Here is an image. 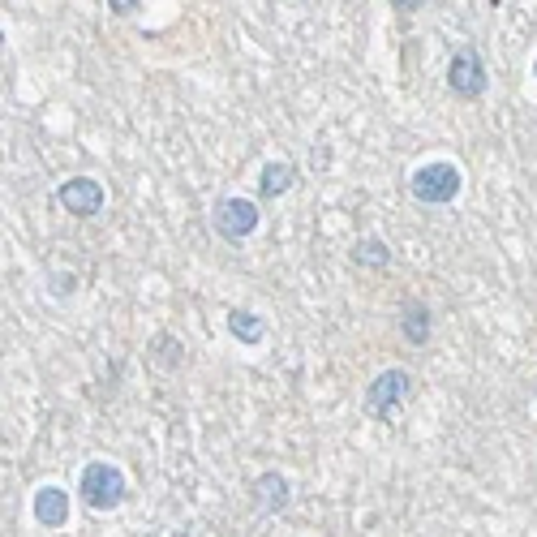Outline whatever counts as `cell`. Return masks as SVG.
<instances>
[{"instance_id": "9", "label": "cell", "mask_w": 537, "mask_h": 537, "mask_svg": "<svg viewBox=\"0 0 537 537\" xmlns=\"http://www.w3.org/2000/svg\"><path fill=\"white\" fill-rule=\"evenodd\" d=\"M293 181H297V168L288 164V159H271V164H263V172H258V194L280 198L293 190Z\"/></svg>"}, {"instance_id": "12", "label": "cell", "mask_w": 537, "mask_h": 537, "mask_svg": "<svg viewBox=\"0 0 537 537\" xmlns=\"http://www.w3.org/2000/svg\"><path fill=\"white\" fill-rule=\"evenodd\" d=\"M353 263H361V267H387V263H391V250H387V241H379V237H366V241H357V250H353Z\"/></svg>"}, {"instance_id": "14", "label": "cell", "mask_w": 537, "mask_h": 537, "mask_svg": "<svg viewBox=\"0 0 537 537\" xmlns=\"http://www.w3.org/2000/svg\"><path fill=\"white\" fill-rule=\"evenodd\" d=\"M533 74H537V56H533Z\"/></svg>"}, {"instance_id": "11", "label": "cell", "mask_w": 537, "mask_h": 537, "mask_svg": "<svg viewBox=\"0 0 537 537\" xmlns=\"http://www.w3.org/2000/svg\"><path fill=\"white\" fill-rule=\"evenodd\" d=\"M400 331H404V340H409L413 348H422V344L430 340V310H426V306H404Z\"/></svg>"}, {"instance_id": "1", "label": "cell", "mask_w": 537, "mask_h": 537, "mask_svg": "<svg viewBox=\"0 0 537 537\" xmlns=\"http://www.w3.org/2000/svg\"><path fill=\"white\" fill-rule=\"evenodd\" d=\"M78 495H82V503L86 507H95V512H112V507H121L125 503V473L116 469V464H108V460H91L82 469V477H78Z\"/></svg>"}, {"instance_id": "3", "label": "cell", "mask_w": 537, "mask_h": 537, "mask_svg": "<svg viewBox=\"0 0 537 537\" xmlns=\"http://www.w3.org/2000/svg\"><path fill=\"white\" fill-rule=\"evenodd\" d=\"M409 391H413V374L409 370L391 366L383 374H374L370 387H366V413L379 417V422H387V417H396V409L409 400Z\"/></svg>"}, {"instance_id": "10", "label": "cell", "mask_w": 537, "mask_h": 537, "mask_svg": "<svg viewBox=\"0 0 537 537\" xmlns=\"http://www.w3.org/2000/svg\"><path fill=\"white\" fill-rule=\"evenodd\" d=\"M228 331L241 344H258V340L267 336V323H263V314H254V310H232L228 314Z\"/></svg>"}, {"instance_id": "4", "label": "cell", "mask_w": 537, "mask_h": 537, "mask_svg": "<svg viewBox=\"0 0 537 537\" xmlns=\"http://www.w3.org/2000/svg\"><path fill=\"white\" fill-rule=\"evenodd\" d=\"M211 224H215V232H220L224 241H245V237H254L258 232V224H263V211H258V202L232 194V198L215 202Z\"/></svg>"}, {"instance_id": "2", "label": "cell", "mask_w": 537, "mask_h": 537, "mask_svg": "<svg viewBox=\"0 0 537 537\" xmlns=\"http://www.w3.org/2000/svg\"><path fill=\"white\" fill-rule=\"evenodd\" d=\"M460 168L456 164H447V159H430V164H422L409 177V194L417 202H426V207H447V202H456L460 194Z\"/></svg>"}, {"instance_id": "8", "label": "cell", "mask_w": 537, "mask_h": 537, "mask_svg": "<svg viewBox=\"0 0 537 537\" xmlns=\"http://www.w3.org/2000/svg\"><path fill=\"white\" fill-rule=\"evenodd\" d=\"M35 520L43 529H61L65 520H69V495L61 486H43V490H35Z\"/></svg>"}, {"instance_id": "5", "label": "cell", "mask_w": 537, "mask_h": 537, "mask_svg": "<svg viewBox=\"0 0 537 537\" xmlns=\"http://www.w3.org/2000/svg\"><path fill=\"white\" fill-rule=\"evenodd\" d=\"M486 65L482 56H477V48H460L452 56V65H447V91H452L456 99H482L486 95Z\"/></svg>"}, {"instance_id": "6", "label": "cell", "mask_w": 537, "mask_h": 537, "mask_svg": "<svg viewBox=\"0 0 537 537\" xmlns=\"http://www.w3.org/2000/svg\"><path fill=\"white\" fill-rule=\"evenodd\" d=\"M56 198H61V207L69 215H78V220H91V215L104 211V185H99L95 177H74V181H65L61 190H56Z\"/></svg>"}, {"instance_id": "7", "label": "cell", "mask_w": 537, "mask_h": 537, "mask_svg": "<svg viewBox=\"0 0 537 537\" xmlns=\"http://www.w3.org/2000/svg\"><path fill=\"white\" fill-rule=\"evenodd\" d=\"M250 499H254V507H258L263 516L284 512V507H288V477H284V473H275V469L258 473L254 482H250Z\"/></svg>"}, {"instance_id": "13", "label": "cell", "mask_w": 537, "mask_h": 537, "mask_svg": "<svg viewBox=\"0 0 537 537\" xmlns=\"http://www.w3.org/2000/svg\"><path fill=\"white\" fill-rule=\"evenodd\" d=\"M134 9H138V0H112V13H121V18H129Z\"/></svg>"}]
</instances>
